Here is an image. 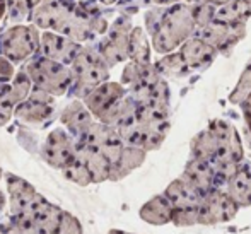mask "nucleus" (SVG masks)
Segmentation results:
<instances>
[{
  "label": "nucleus",
  "instance_id": "bb28decb",
  "mask_svg": "<svg viewBox=\"0 0 251 234\" xmlns=\"http://www.w3.org/2000/svg\"><path fill=\"white\" fill-rule=\"evenodd\" d=\"M155 69H157V72L168 74V76H179L188 67H186L185 60L181 58V55H171V56H166L164 60H161L155 65Z\"/></svg>",
  "mask_w": 251,
  "mask_h": 234
},
{
  "label": "nucleus",
  "instance_id": "393cba45",
  "mask_svg": "<svg viewBox=\"0 0 251 234\" xmlns=\"http://www.w3.org/2000/svg\"><path fill=\"white\" fill-rule=\"evenodd\" d=\"M16 108L17 103L10 96V82H0V127L10 122Z\"/></svg>",
  "mask_w": 251,
  "mask_h": 234
},
{
  "label": "nucleus",
  "instance_id": "72a5a7b5",
  "mask_svg": "<svg viewBox=\"0 0 251 234\" xmlns=\"http://www.w3.org/2000/svg\"><path fill=\"white\" fill-rule=\"evenodd\" d=\"M108 234H128V233H123V231H118V229H113V231H109Z\"/></svg>",
  "mask_w": 251,
  "mask_h": 234
},
{
  "label": "nucleus",
  "instance_id": "f257e3e1",
  "mask_svg": "<svg viewBox=\"0 0 251 234\" xmlns=\"http://www.w3.org/2000/svg\"><path fill=\"white\" fill-rule=\"evenodd\" d=\"M70 72L74 79L70 91L79 99H84L98 86L108 82L109 77L108 63L100 55V52L93 48H82V52L70 65Z\"/></svg>",
  "mask_w": 251,
  "mask_h": 234
},
{
  "label": "nucleus",
  "instance_id": "c9c22d12",
  "mask_svg": "<svg viewBox=\"0 0 251 234\" xmlns=\"http://www.w3.org/2000/svg\"><path fill=\"white\" fill-rule=\"evenodd\" d=\"M0 178H2V168H0Z\"/></svg>",
  "mask_w": 251,
  "mask_h": 234
},
{
  "label": "nucleus",
  "instance_id": "f704fd0d",
  "mask_svg": "<svg viewBox=\"0 0 251 234\" xmlns=\"http://www.w3.org/2000/svg\"><path fill=\"white\" fill-rule=\"evenodd\" d=\"M101 2H102V3H106V5H109V3H113L115 0H101Z\"/></svg>",
  "mask_w": 251,
  "mask_h": 234
},
{
  "label": "nucleus",
  "instance_id": "c756f323",
  "mask_svg": "<svg viewBox=\"0 0 251 234\" xmlns=\"http://www.w3.org/2000/svg\"><path fill=\"white\" fill-rule=\"evenodd\" d=\"M14 79V67L7 58L0 55V82H9Z\"/></svg>",
  "mask_w": 251,
  "mask_h": 234
},
{
  "label": "nucleus",
  "instance_id": "20e7f679",
  "mask_svg": "<svg viewBox=\"0 0 251 234\" xmlns=\"http://www.w3.org/2000/svg\"><path fill=\"white\" fill-rule=\"evenodd\" d=\"M41 34L38 27L17 24L0 36V55L10 63H21L31 58L34 53H40Z\"/></svg>",
  "mask_w": 251,
  "mask_h": 234
},
{
  "label": "nucleus",
  "instance_id": "7ed1b4c3",
  "mask_svg": "<svg viewBox=\"0 0 251 234\" xmlns=\"http://www.w3.org/2000/svg\"><path fill=\"white\" fill-rule=\"evenodd\" d=\"M195 27L192 9L186 5H176L166 12L164 19L152 31L154 48L161 53L171 52L181 40H185Z\"/></svg>",
  "mask_w": 251,
  "mask_h": 234
},
{
  "label": "nucleus",
  "instance_id": "7c9ffc66",
  "mask_svg": "<svg viewBox=\"0 0 251 234\" xmlns=\"http://www.w3.org/2000/svg\"><path fill=\"white\" fill-rule=\"evenodd\" d=\"M0 234H21L17 231V228L12 222H5V224H0Z\"/></svg>",
  "mask_w": 251,
  "mask_h": 234
},
{
  "label": "nucleus",
  "instance_id": "39448f33",
  "mask_svg": "<svg viewBox=\"0 0 251 234\" xmlns=\"http://www.w3.org/2000/svg\"><path fill=\"white\" fill-rule=\"evenodd\" d=\"M55 96L40 89H33L31 94L16 108V116L19 122L33 127H45L53 120L55 113Z\"/></svg>",
  "mask_w": 251,
  "mask_h": 234
},
{
  "label": "nucleus",
  "instance_id": "5701e85b",
  "mask_svg": "<svg viewBox=\"0 0 251 234\" xmlns=\"http://www.w3.org/2000/svg\"><path fill=\"white\" fill-rule=\"evenodd\" d=\"M250 14H251L250 0H234V2L215 10V21L224 24H236V23H241V19H245Z\"/></svg>",
  "mask_w": 251,
  "mask_h": 234
},
{
  "label": "nucleus",
  "instance_id": "9b49d317",
  "mask_svg": "<svg viewBox=\"0 0 251 234\" xmlns=\"http://www.w3.org/2000/svg\"><path fill=\"white\" fill-rule=\"evenodd\" d=\"M238 212V204L229 197V193L222 191H210L203 198L200 207L199 222L203 224H217L234 217Z\"/></svg>",
  "mask_w": 251,
  "mask_h": 234
},
{
  "label": "nucleus",
  "instance_id": "c85d7f7f",
  "mask_svg": "<svg viewBox=\"0 0 251 234\" xmlns=\"http://www.w3.org/2000/svg\"><path fill=\"white\" fill-rule=\"evenodd\" d=\"M55 234H82V226L77 217H74L69 212H63L62 221H60Z\"/></svg>",
  "mask_w": 251,
  "mask_h": 234
},
{
  "label": "nucleus",
  "instance_id": "4468645a",
  "mask_svg": "<svg viewBox=\"0 0 251 234\" xmlns=\"http://www.w3.org/2000/svg\"><path fill=\"white\" fill-rule=\"evenodd\" d=\"M60 122L65 125V130L75 140H80L89 129L93 127V113L87 109V106L82 101L75 99L70 104L65 106V109L60 115Z\"/></svg>",
  "mask_w": 251,
  "mask_h": 234
},
{
  "label": "nucleus",
  "instance_id": "f03ea898",
  "mask_svg": "<svg viewBox=\"0 0 251 234\" xmlns=\"http://www.w3.org/2000/svg\"><path fill=\"white\" fill-rule=\"evenodd\" d=\"M24 70L33 80L34 89L45 91L51 96H63L72 87L74 79L70 67L55 62V60L38 56L31 60Z\"/></svg>",
  "mask_w": 251,
  "mask_h": 234
},
{
  "label": "nucleus",
  "instance_id": "1a4fd4ad",
  "mask_svg": "<svg viewBox=\"0 0 251 234\" xmlns=\"http://www.w3.org/2000/svg\"><path fill=\"white\" fill-rule=\"evenodd\" d=\"M7 191L10 195V217L33 212L36 205L45 198L31 183L16 175H7Z\"/></svg>",
  "mask_w": 251,
  "mask_h": 234
},
{
  "label": "nucleus",
  "instance_id": "412c9836",
  "mask_svg": "<svg viewBox=\"0 0 251 234\" xmlns=\"http://www.w3.org/2000/svg\"><path fill=\"white\" fill-rule=\"evenodd\" d=\"M144 157H146V151L139 147H128L126 145L125 151H123L120 161L113 166L111 169V182H118V180L125 178L130 171H133L135 168H139L144 162Z\"/></svg>",
  "mask_w": 251,
  "mask_h": 234
},
{
  "label": "nucleus",
  "instance_id": "473e14b6",
  "mask_svg": "<svg viewBox=\"0 0 251 234\" xmlns=\"http://www.w3.org/2000/svg\"><path fill=\"white\" fill-rule=\"evenodd\" d=\"M5 7H7V3H5V0H0V19H2V16H3V12H5Z\"/></svg>",
  "mask_w": 251,
  "mask_h": 234
},
{
  "label": "nucleus",
  "instance_id": "6e6552de",
  "mask_svg": "<svg viewBox=\"0 0 251 234\" xmlns=\"http://www.w3.org/2000/svg\"><path fill=\"white\" fill-rule=\"evenodd\" d=\"M130 23L128 19H118L108 31V36L101 41L100 55L108 67L116 65L130 56Z\"/></svg>",
  "mask_w": 251,
  "mask_h": 234
},
{
  "label": "nucleus",
  "instance_id": "a211bd4d",
  "mask_svg": "<svg viewBox=\"0 0 251 234\" xmlns=\"http://www.w3.org/2000/svg\"><path fill=\"white\" fill-rule=\"evenodd\" d=\"M173 205L171 202L166 198V195L155 197L147 202L142 208H140V217L149 224H166V222L173 221Z\"/></svg>",
  "mask_w": 251,
  "mask_h": 234
},
{
  "label": "nucleus",
  "instance_id": "9d476101",
  "mask_svg": "<svg viewBox=\"0 0 251 234\" xmlns=\"http://www.w3.org/2000/svg\"><path fill=\"white\" fill-rule=\"evenodd\" d=\"M80 52H82L80 43L69 40L63 34H58L55 31H45L41 34L40 55L45 58L55 60V62L70 67Z\"/></svg>",
  "mask_w": 251,
  "mask_h": 234
},
{
  "label": "nucleus",
  "instance_id": "cd10ccee",
  "mask_svg": "<svg viewBox=\"0 0 251 234\" xmlns=\"http://www.w3.org/2000/svg\"><path fill=\"white\" fill-rule=\"evenodd\" d=\"M192 16H193V21H195V26L205 27L214 23L215 10L210 3H199V5L192 9Z\"/></svg>",
  "mask_w": 251,
  "mask_h": 234
},
{
  "label": "nucleus",
  "instance_id": "6ab92c4d",
  "mask_svg": "<svg viewBox=\"0 0 251 234\" xmlns=\"http://www.w3.org/2000/svg\"><path fill=\"white\" fill-rule=\"evenodd\" d=\"M229 197L239 205L251 204V171L248 168H239L229 178Z\"/></svg>",
  "mask_w": 251,
  "mask_h": 234
},
{
  "label": "nucleus",
  "instance_id": "ddd939ff",
  "mask_svg": "<svg viewBox=\"0 0 251 234\" xmlns=\"http://www.w3.org/2000/svg\"><path fill=\"white\" fill-rule=\"evenodd\" d=\"M125 96H126V91L122 84L104 82L84 98V104L93 113V116L101 118L113 104H116V103L122 98H125Z\"/></svg>",
  "mask_w": 251,
  "mask_h": 234
},
{
  "label": "nucleus",
  "instance_id": "f3484780",
  "mask_svg": "<svg viewBox=\"0 0 251 234\" xmlns=\"http://www.w3.org/2000/svg\"><path fill=\"white\" fill-rule=\"evenodd\" d=\"M75 145H77V151L86 159V164H87V168H89L91 176H93V183H102L111 178V162H109L100 151L87 147L86 144L77 142V140H75Z\"/></svg>",
  "mask_w": 251,
  "mask_h": 234
},
{
  "label": "nucleus",
  "instance_id": "2f4dec72",
  "mask_svg": "<svg viewBox=\"0 0 251 234\" xmlns=\"http://www.w3.org/2000/svg\"><path fill=\"white\" fill-rule=\"evenodd\" d=\"M5 204H7V198H5V195L0 191V214H2V210H3V207H5Z\"/></svg>",
  "mask_w": 251,
  "mask_h": 234
},
{
  "label": "nucleus",
  "instance_id": "0eeeda50",
  "mask_svg": "<svg viewBox=\"0 0 251 234\" xmlns=\"http://www.w3.org/2000/svg\"><path fill=\"white\" fill-rule=\"evenodd\" d=\"M77 152L75 139L67 130L55 129L48 133L40 154L47 164L55 169H63L74 159Z\"/></svg>",
  "mask_w": 251,
  "mask_h": 234
},
{
  "label": "nucleus",
  "instance_id": "dca6fc26",
  "mask_svg": "<svg viewBox=\"0 0 251 234\" xmlns=\"http://www.w3.org/2000/svg\"><path fill=\"white\" fill-rule=\"evenodd\" d=\"M63 212L65 210H62L58 205H53L51 202L43 198L40 202V205L33 210L36 234H55L60 221H62Z\"/></svg>",
  "mask_w": 251,
  "mask_h": 234
},
{
  "label": "nucleus",
  "instance_id": "4be33fe9",
  "mask_svg": "<svg viewBox=\"0 0 251 234\" xmlns=\"http://www.w3.org/2000/svg\"><path fill=\"white\" fill-rule=\"evenodd\" d=\"M62 173L69 182L75 183L79 186H87L93 183V176H91L89 168L86 164V159H84V156L79 151L75 152L72 161L62 169Z\"/></svg>",
  "mask_w": 251,
  "mask_h": 234
},
{
  "label": "nucleus",
  "instance_id": "2eb2a0df",
  "mask_svg": "<svg viewBox=\"0 0 251 234\" xmlns=\"http://www.w3.org/2000/svg\"><path fill=\"white\" fill-rule=\"evenodd\" d=\"M183 178L190 183L192 186H195L201 195L207 197L210 193V188L215 183V169L210 166L208 161L203 159H195L188 164Z\"/></svg>",
  "mask_w": 251,
  "mask_h": 234
},
{
  "label": "nucleus",
  "instance_id": "b1692460",
  "mask_svg": "<svg viewBox=\"0 0 251 234\" xmlns=\"http://www.w3.org/2000/svg\"><path fill=\"white\" fill-rule=\"evenodd\" d=\"M149 45L147 38L140 27H135L130 33V58L132 62L140 63V65H149Z\"/></svg>",
  "mask_w": 251,
  "mask_h": 234
},
{
  "label": "nucleus",
  "instance_id": "a878e982",
  "mask_svg": "<svg viewBox=\"0 0 251 234\" xmlns=\"http://www.w3.org/2000/svg\"><path fill=\"white\" fill-rule=\"evenodd\" d=\"M10 21H26L33 16L34 7L29 0H5Z\"/></svg>",
  "mask_w": 251,
  "mask_h": 234
},
{
  "label": "nucleus",
  "instance_id": "f8f14e48",
  "mask_svg": "<svg viewBox=\"0 0 251 234\" xmlns=\"http://www.w3.org/2000/svg\"><path fill=\"white\" fill-rule=\"evenodd\" d=\"M74 7L75 5L67 0H45L33 10L31 19L40 29H51L58 33Z\"/></svg>",
  "mask_w": 251,
  "mask_h": 234
},
{
  "label": "nucleus",
  "instance_id": "aec40b11",
  "mask_svg": "<svg viewBox=\"0 0 251 234\" xmlns=\"http://www.w3.org/2000/svg\"><path fill=\"white\" fill-rule=\"evenodd\" d=\"M179 55L185 60L186 67H200L210 62L212 56L215 55V48L205 43V41H201L200 38H195V40H190L181 48Z\"/></svg>",
  "mask_w": 251,
  "mask_h": 234
},
{
  "label": "nucleus",
  "instance_id": "423d86ee",
  "mask_svg": "<svg viewBox=\"0 0 251 234\" xmlns=\"http://www.w3.org/2000/svg\"><path fill=\"white\" fill-rule=\"evenodd\" d=\"M77 142H82L87 147L100 151L101 154L111 162V169H113V166L120 161V157H122L123 151H125V147H126V145L123 144L122 137L118 135V132H116L113 127L104 125V123H101V122L93 123L89 132Z\"/></svg>",
  "mask_w": 251,
  "mask_h": 234
}]
</instances>
